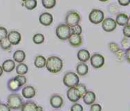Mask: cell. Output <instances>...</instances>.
<instances>
[{"label": "cell", "instance_id": "ab89813d", "mask_svg": "<svg viewBox=\"0 0 130 111\" xmlns=\"http://www.w3.org/2000/svg\"><path fill=\"white\" fill-rule=\"evenodd\" d=\"M124 58H126V61L128 63H130V48H128L125 50V56Z\"/></svg>", "mask_w": 130, "mask_h": 111}, {"label": "cell", "instance_id": "836d02e7", "mask_svg": "<svg viewBox=\"0 0 130 111\" xmlns=\"http://www.w3.org/2000/svg\"><path fill=\"white\" fill-rule=\"evenodd\" d=\"M70 110L71 111H83L84 110V108L82 107V104H77V103H75L70 108Z\"/></svg>", "mask_w": 130, "mask_h": 111}, {"label": "cell", "instance_id": "4316f807", "mask_svg": "<svg viewBox=\"0 0 130 111\" xmlns=\"http://www.w3.org/2000/svg\"><path fill=\"white\" fill-rule=\"evenodd\" d=\"M75 88L77 90V91H78V93L81 98H82L84 97V95L86 94V92L88 91L86 86L85 84H78Z\"/></svg>", "mask_w": 130, "mask_h": 111}, {"label": "cell", "instance_id": "d4e9b609", "mask_svg": "<svg viewBox=\"0 0 130 111\" xmlns=\"http://www.w3.org/2000/svg\"><path fill=\"white\" fill-rule=\"evenodd\" d=\"M22 5L24 6L28 10H33L37 7V0H27L25 2L22 4Z\"/></svg>", "mask_w": 130, "mask_h": 111}, {"label": "cell", "instance_id": "4fadbf2b", "mask_svg": "<svg viewBox=\"0 0 130 111\" xmlns=\"http://www.w3.org/2000/svg\"><path fill=\"white\" fill-rule=\"evenodd\" d=\"M68 41L69 42V45L75 48H78L82 45V38L81 35H78L71 34L68 38Z\"/></svg>", "mask_w": 130, "mask_h": 111}, {"label": "cell", "instance_id": "f35d334b", "mask_svg": "<svg viewBox=\"0 0 130 111\" xmlns=\"http://www.w3.org/2000/svg\"><path fill=\"white\" fill-rule=\"evenodd\" d=\"M0 111H11V109L6 104L0 103Z\"/></svg>", "mask_w": 130, "mask_h": 111}, {"label": "cell", "instance_id": "30bf717a", "mask_svg": "<svg viewBox=\"0 0 130 111\" xmlns=\"http://www.w3.org/2000/svg\"><path fill=\"white\" fill-rule=\"evenodd\" d=\"M63 98L59 94H53L50 99V104L54 109H59L63 105Z\"/></svg>", "mask_w": 130, "mask_h": 111}, {"label": "cell", "instance_id": "7c38bea8", "mask_svg": "<svg viewBox=\"0 0 130 111\" xmlns=\"http://www.w3.org/2000/svg\"><path fill=\"white\" fill-rule=\"evenodd\" d=\"M21 94L25 99H31L36 95V90L33 86L27 85L23 87L21 91Z\"/></svg>", "mask_w": 130, "mask_h": 111}, {"label": "cell", "instance_id": "7402d4cb", "mask_svg": "<svg viewBox=\"0 0 130 111\" xmlns=\"http://www.w3.org/2000/svg\"><path fill=\"white\" fill-rule=\"evenodd\" d=\"M46 59L43 55H37L34 59V66L37 68H43L46 66Z\"/></svg>", "mask_w": 130, "mask_h": 111}, {"label": "cell", "instance_id": "74e56055", "mask_svg": "<svg viewBox=\"0 0 130 111\" xmlns=\"http://www.w3.org/2000/svg\"><path fill=\"white\" fill-rule=\"evenodd\" d=\"M102 107L99 104H93L91 105L90 111H101Z\"/></svg>", "mask_w": 130, "mask_h": 111}, {"label": "cell", "instance_id": "1f68e13d", "mask_svg": "<svg viewBox=\"0 0 130 111\" xmlns=\"http://www.w3.org/2000/svg\"><path fill=\"white\" fill-rule=\"evenodd\" d=\"M14 78L19 83L21 87H23L27 83V78H26V77L24 75H17V76L14 77Z\"/></svg>", "mask_w": 130, "mask_h": 111}, {"label": "cell", "instance_id": "ffe728a7", "mask_svg": "<svg viewBox=\"0 0 130 111\" xmlns=\"http://www.w3.org/2000/svg\"><path fill=\"white\" fill-rule=\"evenodd\" d=\"M26 58V54L22 50H17L13 54V61L18 64L23 63Z\"/></svg>", "mask_w": 130, "mask_h": 111}, {"label": "cell", "instance_id": "8992f818", "mask_svg": "<svg viewBox=\"0 0 130 111\" xmlns=\"http://www.w3.org/2000/svg\"><path fill=\"white\" fill-rule=\"evenodd\" d=\"M89 21L94 24V25H98L103 21L104 19V13L103 11L100 9H92L91 12L89 14Z\"/></svg>", "mask_w": 130, "mask_h": 111}, {"label": "cell", "instance_id": "f1b7e54d", "mask_svg": "<svg viewBox=\"0 0 130 111\" xmlns=\"http://www.w3.org/2000/svg\"><path fill=\"white\" fill-rule=\"evenodd\" d=\"M11 46L12 45H11V43L9 42V41L8 40L7 38L0 41V47L3 50H9V49H11Z\"/></svg>", "mask_w": 130, "mask_h": 111}, {"label": "cell", "instance_id": "9a60e30c", "mask_svg": "<svg viewBox=\"0 0 130 111\" xmlns=\"http://www.w3.org/2000/svg\"><path fill=\"white\" fill-rule=\"evenodd\" d=\"M1 67L2 68L3 72L11 73V71H13L14 70L16 65H15V62L13 60H11V59H7V60H5L2 63V65Z\"/></svg>", "mask_w": 130, "mask_h": 111}, {"label": "cell", "instance_id": "cb8c5ba5", "mask_svg": "<svg viewBox=\"0 0 130 111\" xmlns=\"http://www.w3.org/2000/svg\"><path fill=\"white\" fill-rule=\"evenodd\" d=\"M37 105L33 101H27L23 104L21 110V111H35Z\"/></svg>", "mask_w": 130, "mask_h": 111}, {"label": "cell", "instance_id": "7a4b0ae2", "mask_svg": "<svg viewBox=\"0 0 130 111\" xmlns=\"http://www.w3.org/2000/svg\"><path fill=\"white\" fill-rule=\"evenodd\" d=\"M24 102L20 94H11L7 98V105L11 110H19L21 108Z\"/></svg>", "mask_w": 130, "mask_h": 111}, {"label": "cell", "instance_id": "83f0119b", "mask_svg": "<svg viewBox=\"0 0 130 111\" xmlns=\"http://www.w3.org/2000/svg\"><path fill=\"white\" fill-rule=\"evenodd\" d=\"M56 0H42L43 6L46 9H51L55 7Z\"/></svg>", "mask_w": 130, "mask_h": 111}, {"label": "cell", "instance_id": "52a82bcc", "mask_svg": "<svg viewBox=\"0 0 130 111\" xmlns=\"http://www.w3.org/2000/svg\"><path fill=\"white\" fill-rule=\"evenodd\" d=\"M90 61H91V66L94 68L99 69V68H102L104 65L105 58H104V57L102 54H98V53H95L92 56H91Z\"/></svg>", "mask_w": 130, "mask_h": 111}, {"label": "cell", "instance_id": "5b68a950", "mask_svg": "<svg viewBox=\"0 0 130 111\" xmlns=\"http://www.w3.org/2000/svg\"><path fill=\"white\" fill-rule=\"evenodd\" d=\"M56 35L60 40L66 41L71 35V28L66 24H60L56 27Z\"/></svg>", "mask_w": 130, "mask_h": 111}, {"label": "cell", "instance_id": "4dcf8cb0", "mask_svg": "<svg viewBox=\"0 0 130 111\" xmlns=\"http://www.w3.org/2000/svg\"><path fill=\"white\" fill-rule=\"evenodd\" d=\"M82 33V28L80 25H77L73 27H71V34L81 35Z\"/></svg>", "mask_w": 130, "mask_h": 111}, {"label": "cell", "instance_id": "d590c367", "mask_svg": "<svg viewBox=\"0 0 130 111\" xmlns=\"http://www.w3.org/2000/svg\"><path fill=\"white\" fill-rule=\"evenodd\" d=\"M123 35L125 36V38H130V25H126V26L123 27Z\"/></svg>", "mask_w": 130, "mask_h": 111}, {"label": "cell", "instance_id": "d6a6232c", "mask_svg": "<svg viewBox=\"0 0 130 111\" xmlns=\"http://www.w3.org/2000/svg\"><path fill=\"white\" fill-rule=\"evenodd\" d=\"M8 35V31L4 27H1L0 26V41L5 38H7Z\"/></svg>", "mask_w": 130, "mask_h": 111}, {"label": "cell", "instance_id": "8d00e7d4", "mask_svg": "<svg viewBox=\"0 0 130 111\" xmlns=\"http://www.w3.org/2000/svg\"><path fill=\"white\" fill-rule=\"evenodd\" d=\"M117 58L120 60V61H122L123 58H124V56H125V51L123 50V49H120L117 53H115Z\"/></svg>", "mask_w": 130, "mask_h": 111}, {"label": "cell", "instance_id": "5bb4252c", "mask_svg": "<svg viewBox=\"0 0 130 111\" xmlns=\"http://www.w3.org/2000/svg\"><path fill=\"white\" fill-rule=\"evenodd\" d=\"M66 94H67V97L69 100V101H71V102H72L74 104L77 103L81 99L77 90L75 87L69 88V90L67 91Z\"/></svg>", "mask_w": 130, "mask_h": 111}, {"label": "cell", "instance_id": "9c48e42d", "mask_svg": "<svg viewBox=\"0 0 130 111\" xmlns=\"http://www.w3.org/2000/svg\"><path fill=\"white\" fill-rule=\"evenodd\" d=\"M7 38L11 45H17L21 41V35L17 31H11L10 32H8Z\"/></svg>", "mask_w": 130, "mask_h": 111}, {"label": "cell", "instance_id": "60d3db41", "mask_svg": "<svg viewBox=\"0 0 130 111\" xmlns=\"http://www.w3.org/2000/svg\"><path fill=\"white\" fill-rule=\"evenodd\" d=\"M118 2L122 6H127L130 3V0H118Z\"/></svg>", "mask_w": 130, "mask_h": 111}, {"label": "cell", "instance_id": "ba28073f", "mask_svg": "<svg viewBox=\"0 0 130 111\" xmlns=\"http://www.w3.org/2000/svg\"><path fill=\"white\" fill-rule=\"evenodd\" d=\"M102 23V28L106 32H112L117 28V23L115 19L112 18H106L103 20Z\"/></svg>", "mask_w": 130, "mask_h": 111}, {"label": "cell", "instance_id": "d6986e66", "mask_svg": "<svg viewBox=\"0 0 130 111\" xmlns=\"http://www.w3.org/2000/svg\"><path fill=\"white\" fill-rule=\"evenodd\" d=\"M77 58L82 63H85L90 60V52L86 49H81L77 53Z\"/></svg>", "mask_w": 130, "mask_h": 111}, {"label": "cell", "instance_id": "f6af8a7d", "mask_svg": "<svg viewBox=\"0 0 130 111\" xmlns=\"http://www.w3.org/2000/svg\"><path fill=\"white\" fill-rule=\"evenodd\" d=\"M21 1H22V2H26V1H27V0H21Z\"/></svg>", "mask_w": 130, "mask_h": 111}, {"label": "cell", "instance_id": "3957f363", "mask_svg": "<svg viewBox=\"0 0 130 111\" xmlns=\"http://www.w3.org/2000/svg\"><path fill=\"white\" fill-rule=\"evenodd\" d=\"M63 84L68 88L75 87L79 84V77L76 73L74 72H67L65 74L63 79Z\"/></svg>", "mask_w": 130, "mask_h": 111}, {"label": "cell", "instance_id": "2e32d148", "mask_svg": "<svg viewBox=\"0 0 130 111\" xmlns=\"http://www.w3.org/2000/svg\"><path fill=\"white\" fill-rule=\"evenodd\" d=\"M115 21H116L117 25L124 27L126 25H129V18L126 13H119L116 17Z\"/></svg>", "mask_w": 130, "mask_h": 111}, {"label": "cell", "instance_id": "ac0fdd59", "mask_svg": "<svg viewBox=\"0 0 130 111\" xmlns=\"http://www.w3.org/2000/svg\"><path fill=\"white\" fill-rule=\"evenodd\" d=\"M7 87L8 89L11 91V92H17L20 90V88L21 87V85L19 84V83L17 81V80L14 78V77H12L11 79H9L8 81V83H7Z\"/></svg>", "mask_w": 130, "mask_h": 111}, {"label": "cell", "instance_id": "44dd1931", "mask_svg": "<svg viewBox=\"0 0 130 111\" xmlns=\"http://www.w3.org/2000/svg\"><path fill=\"white\" fill-rule=\"evenodd\" d=\"M89 68L88 66L85 63H79L76 67L77 74L79 76H85L88 73Z\"/></svg>", "mask_w": 130, "mask_h": 111}, {"label": "cell", "instance_id": "603a6c76", "mask_svg": "<svg viewBox=\"0 0 130 111\" xmlns=\"http://www.w3.org/2000/svg\"><path fill=\"white\" fill-rule=\"evenodd\" d=\"M15 71L18 75H25L28 71V67L24 63H20L15 67Z\"/></svg>", "mask_w": 130, "mask_h": 111}, {"label": "cell", "instance_id": "e0dca14e", "mask_svg": "<svg viewBox=\"0 0 130 111\" xmlns=\"http://www.w3.org/2000/svg\"><path fill=\"white\" fill-rule=\"evenodd\" d=\"M83 98V101L86 105H91L93 104H94L95 101H96V94L94 91H88L86 92V94L84 95Z\"/></svg>", "mask_w": 130, "mask_h": 111}, {"label": "cell", "instance_id": "8fae6325", "mask_svg": "<svg viewBox=\"0 0 130 111\" xmlns=\"http://www.w3.org/2000/svg\"><path fill=\"white\" fill-rule=\"evenodd\" d=\"M39 21L42 25L50 26L53 21V15L49 12H43L39 17Z\"/></svg>", "mask_w": 130, "mask_h": 111}, {"label": "cell", "instance_id": "ee69618b", "mask_svg": "<svg viewBox=\"0 0 130 111\" xmlns=\"http://www.w3.org/2000/svg\"><path fill=\"white\" fill-rule=\"evenodd\" d=\"M100 2H107V1H108V0H99Z\"/></svg>", "mask_w": 130, "mask_h": 111}, {"label": "cell", "instance_id": "b9f144b4", "mask_svg": "<svg viewBox=\"0 0 130 111\" xmlns=\"http://www.w3.org/2000/svg\"><path fill=\"white\" fill-rule=\"evenodd\" d=\"M35 111H43V107H40V106H37V108H36V110Z\"/></svg>", "mask_w": 130, "mask_h": 111}, {"label": "cell", "instance_id": "6da1fadb", "mask_svg": "<svg viewBox=\"0 0 130 111\" xmlns=\"http://www.w3.org/2000/svg\"><path fill=\"white\" fill-rule=\"evenodd\" d=\"M45 67L49 72L52 74H57L62 71L63 68V61L57 56H50L46 59Z\"/></svg>", "mask_w": 130, "mask_h": 111}, {"label": "cell", "instance_id": "f546056e", "mask_svg": "<svg viewBox=\"0 0 130 111\" xmlns=\"http://www.w3.org/2000/svg\"><path fill=\"white\" fill-rule=\"evenodd\" d=\"M108 48H109V50H110L111 52H113V53H114V54L117 53V52L120 49L119 45L117 44L116 42H110V43L108 44Z\"/></svg>", "mask_w": 130, "mask_h": 111}, {"label": "cell", "instance_id": "7bdbcfd3", "mask_svg": "<svg viewBox=\"0 0 130 111\" xmlns=\"http://www.w3.org/2000/svg\"><path fill=\"white\" fill-rule=\"evenodd\" d=\"M2 74H3V71H2V67L0 66V77L2 75Z\"/></svg>", "mask_w": 130, "mask_h": 111}, {"label": "cell", "instance_id": "484cf974", "mask_svg": "<svg viewBox=\"0 0 130 111\" xmlns=\"http://www.w3.org/2000/svg\"><path fill=\"white\" fill-rule=\"evenodd\" d=\"M45 41V37L43 34L41 33H37V34H35L34 36H33V41L34 44L36 45H40V44H43Z\"/></svg>", "mask_w": 130, "mask_h": 111}, {"label": "cell", "instance_id": "e575fe53", "mask_svg": "<svg viewBox=\"0 0 130 111\" xmlns=\"http://www.w3.org/2000/svg\"><path fill=\"white\" fill-rule=\"evenodd\" d=\"M121 45H122L123 48H124V50H126V49H128V48H130L129 38H124L121 41Z\"/></svg>", "mask_w": 130, "mask_h": 111}, {"label": "cell", "instance_id": "277c9868", "mask_svg": "<svg viewBox=\"0 0 130 111\" xmlns=\"http://www.w3.org/2000/svg\"><path fill=\"white\" fill-rule=\"evenodd\" d=\"M81 18V15L77 11H69L66 16V25H67L70 28L79 25Z\"/></svg>", "mask_w": 130, "mask_h": 111}]
</instances>
